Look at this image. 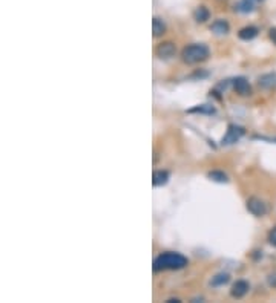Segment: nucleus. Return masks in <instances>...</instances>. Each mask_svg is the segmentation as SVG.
Instances as JSON below:
<instances>
[{"label": "nucleus", "instance_id": "7ed1b4c3", "mask_svg": "<svg viewBox=\"0 0 276 303\" xmlns=\"http://www.w3.org/2000/svg\"><path fill=\"white\" fill-rule=\"evenodd\" d=\"M244 135V129L236 126V124H230L227 129V133L222 138V146H230V144H235L236 141H240L241 136Z\"/></svg>", "mask_w": 276, "mask_h": 303}, {"label": "nucleus", "instance_id": "9b49d317", "mask_svg": "<svg viewBox=\"0 0 276 303\" xmlns=\"http://www.w3.org/2000/svg\"><path fill=\"white\" fill-rule=\"evenodd\" d=\"M152 32H154V37L163 35V34L166 32V25H164V21L161 20V18H158V17H155V18L152 20Z\"/></svg>", "mask_w": 276, "mask_h": 303}, {"label": "nucleus", "instance_id": "39448f33", "mask_svg": "<svg viewBox=\"0 0 276 303\" xmlns=\"http://www.w3.org/2000/svg\"><path fill=\"white\" fill-rule=\"evenodd\" d=\"M175 54V44L172 41H166V43H161L158 48H156V55L160 58H169Z\"/></svg>", "mask_w": 276, "mask_h": 303}, {"label": "nucleus", "instance_id": "4468645a", "mask_svg": "<svg viewBox=\"0 0 276 303\" xmlns=\"http://www.w3.org/2000/svg\"><path fill=\"white\" fill-rule=\"evenodd\" d=\"M228 274L227 273H220V274H216L215 277H212V282H210V285L212 287H222V285H226L227 282H228Z\"/></svg>", "mask_w": 276, "mask_h": 303}, {"label": "nucleus", "instance_id": "423d86ee", "mask_svg": "<svg viewBox=\"0 0 276 303\" xmlns=\"http://www.w3.org/2000/svg\"><path fill=\"white\" fill-rule=\"evenodd\" d=\"M234 87H235V90L238 92L240 95H250V94H252L250 84H248V81H247L244 77L235 78V80H234Z\"/></svg>", "mask_w": 276, "mask_h": 303}, {"label": "nucleus", "instance_id": "20e7f679", "mask_svg": "<svg viewBox=\"0 0 276 303\" xmlns=\"http://www.w3.org/2000/svg\"><path fill=\"white\" fill-rule=\"evenodd\" d=\"M247 210L253 216H258L260 218V216H264L267 213V205L261 199H258V198H250L247 201Z\"/></svg>", "mask_w": 276, "mask_h": 303}, {"label": "nucleus", "instance_id": "f257e3e1", "mask_svg": "<svg viewBox=\"0 0 276 303\" xmlns=\"http://www.w3.org/2000/svg\"><path fill=\"white\" fill-rule=\"evenodd\" d=\"M189 262L180 253H163L154 261V271H163V270H181L186 267Z\"/></svg>", "mask_w": 276, "mask_h": 303}, {"label": "nucleus", "instance_id": "a211bd4d", "mask_svg": "<svg viewBox=\"0 0 276 303\" xmlns=\"http://www.w3.org/2000/svg\"><path fill=\"white\" fill-rule=\"evenodd\" d=\"M268 242H270L273 247H276V227L268 233Z\"/></svg>", "mask_w": 276, "mask_h": 303}, {"label": "nucleus", "instance_id": "f3484780", "mask_svg": "<svg viewBox=\"0 0 276 303\" xmlns=\"http://www.w3.org/2000/svg\"><path fill=\"white\" fill-rule=\"evenodd\" d=\"M209 176L212 181H215V182H227L228 179H227V175L224 173V172H218V170H214V172H210Z\"/></svg>", "mask_w": 276, "mask_h": 303}, {"label": "nucleus", "instance_id": "412c9836", "mask_svg": "<svg viewBox=\"0 0 276 303\" xmlns=\"http://www.w3.org/2000/svg\"><path fill=\"white\" fill-rule=\"evenodd\" d=\"M256 2H261V0H256Z\"/></svg>", "mask_w": 276, "mask_h": 303}, {"label": "nucleus", "instance_id": "6ab92c4d", "mask_svg": "<svg viewBox=\"0 0 276 303\" xmlns=\"http://www.w3.org/2000/svg\"><path fill=\"white\" fill-rule=\"evenodd\" d=\"M268 285L273 287V288H276V273L272 274V276H268Z\"/></svg>", "mask_w": 276, "mask_h": 303}, {"label": "nucleus", "instance_id": "f8f14e48", "mask_svg": "<svg viewBox=\"0 0 276 303\" xmlns=\"http://www.w3.org/2000/svg\"><path fill=\"white\" fill-rule=\"evenodd\" d=\"M168 181H169V173H168V172H163V170L155 172L154 176H152V184L155 185V187H158V185L168 184Z\"/></svg>", "mask_w": 276, "mask_h": 303}, {"label": "nucleus", "instance_id": "f03ea898", "mask_svg": "<svg viewBox=\"0 0 276 303\" xmlns=\"http://www.w3.org/2000/svg\"><path fill=\"white\" fill-rule=\"evenodd\" d=\"M210 55V51L206 44L201 43H195V44H189L182 49L181 57L182 61H186L189 64H195V63H201L204 60H207Z\"/></svg>", "mask_w": 276, "mask_h": 303}, {"label": "nucleus", "instance_id": "0eeeda50", "mask_svg": "<svg viewBox=\"0 0 276 303\" xmlns=\"http://www.w3.org/2000/svg\"><path fill=\"white\" fill-rule=\"evenodd\" d=\"M258 84L260 87L266 89V90H270L273 87H276V74H266V75H261L260 80H258Z\"/></svg>", "mask_w": 276, "mask_h": 303}, {"label": "nucleus", "instance_id": "9d476101", "mask_svg": "<svg viewBox=\"0 0 276 303\" xmlns=\"http://www.w3.org/2000/svg\"><path fill=\"white\" fill-rule=\"evenodd\" d=\"M256 35H258V28H255V26H246L238 32V37L241 40H246V41L253 40Z\"/></svg>", "mask_w": 276, "mask_h": 303}, {"label": "nucleus", "instance_id": "1a4fd4ad", "mask_svg": "<svg viewBox=\"0 0 276 303\" xmlns=\"http://www.w3.org/2000/svg\"><path fill=\"white\" fill-rule=\"evenodd\" d=\"M210 29H212V31H214L215 34H218V35H222V34H227V32H228L230 26H228V23H227L226 20L220 18V20H215V21L212 23Z\"/></svg>", "mask_w": 276, "mask_h": 303}, {"label": "nucleus", "instance_id": "dca6fc26", "mask_svg": "<svg viewBox=\"0 0 276 303\" xmlns=\"http://www.w3.org/2000/svg\"><path fill=\"white\" fill-rule=\"evenodd\" d=\"M189 112L190 113H207V115H212V113H215V109L212 106H209V104H201L198 107L190 109Z\"/></svg>", "mask_w": 276, "mask_h": 303}, {"label": "nucleus", "instance_id": "6e6552de", "mask_svg": "<svg viewBox=\"0 0 276 303\" xmlns=\"http://www.w3.org/2000/svg\"><path fill=\"white\" fill-rule=\"evenodd\" d=\"M248 290H250V285L246 281H238L232 288V296L236 297V299H241L248 293Z\"/></svg>", "mask_w": 276, "mask_h": 303}, {"label": "nucleus", "instance_id": "2eb2a0df", "mask_svg": "<svg viewBox=\"0 0 276 303\" xmlns=\"http://www.w3.org/2000/svg\"><path fill=\"white\" fill-rule=\"evenodd\" d=\"M253 8H255V3H253V0H241V2L238 3L236 9L240 12H252Z\"/></svg>", "mask_w": 276, "mask_h": 303}, {"label": "nucleus", "instance_id": "aec40b11", "mask_svg": "<svg viewBox=\"0 0 276 303\" xmlns=\"http://www.w3.org/2000/svg\"><path fill=\"white\" fill-rule=\"evenodd\" d=\"M268 37H270V40L276 44V28H272V29L268 31Z\"/></svg>", "mask_w": 276, "mask_h": 303}, {"label": "nucleus", "instance_id": "ddd939ff", "mask_svg": "<svg viewBox=\"0 0 276 303\" xmlns=\"http://www.w3.org/2000/svg\"><path fill=\"white\" fill-rule=\"evenodd\" d=\"M194 17H195V20L196 21H200V23H204V21H207L209 20V17H210V12H209V9H207L206 6H200L195 12H194Z\"/></svg>", "mask_w": 276, "mask_h": 303}]
</instances>
